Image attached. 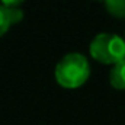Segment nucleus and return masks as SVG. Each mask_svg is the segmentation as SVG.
<instances>
[{
  "instance_id": "obj_2",
  "label": "nucleus",
  "mask_w": 125,
  "mask_h": 125,
  "mask_svg": "<svg viewBox=\"0 0 125 125\" xmlns=\"http://www.w3.org/2000/svg\"><path fill=\"white\" fill-rule=\"evenodd\" d=\"M90 55L102 64H116L125 58V39L119 35L102 32L92 39Z\"/></svg>"
},
{
  "instance_id": "obj_6",
  "label": "nucleus",
  "mask_w": 125,
  "mask_h": 125,
  "mask_svg": "<svg viewBox=\"0 0 125 125\" xmlns=\"http://www.w3.org/2000/svg\"><path fill=\"white\" fill-rule=\"evenodd\" d=\"M7 15H9L10 25H16V23L22 22V19H23V12L19 7H7Z\"/></svg>"
},
{
  "instance_id": "obj_8",
  "label": "nucleus",
  "mask_w": 125,
  "mask_h": 125,
  "mask_svg": "<svg viewBox=\"0 0 125 125\" xmlns=\"http://www.w3.org/2000/svg\"><path fill=\"white\" fill-rule=\"evenodd\" d=\"M94 1H103V0H94Z\"/></svg>"
},
{
  "instance_id": "obj_3",
  "label": "nucleus",
  "mask_w": 125,
  "mask_h": 125,
  "mask_svg": "<svg viewBox=\"0 0 125 125\" xmlns=\"http://www.w3.org/2000/svg\"><path fill=\"white\" fill-rule=\"evenodd\" d=\"M109 83L116 90H125V58L114 64L109 73Z\"/></svg>"
},
{
  "instance_id": "obj_7",
  "label": "nucleus",
  "mask_w": 125,
  "mask_h": 125,
  "mask_svg": "<svg viewBox=\"0 0 125 125\" xmlns=\"http://www.w3.org/2000/svg\"><path fill=\"white\" fill-rule=\"evenodd\" d=\"M25 0H0V3L6 7H19Z\"/></svg>"
},
{
  "instance_id": "obj_4",
  "label": "nucleus",
  "mask_w": 125,
  "mask_h": 125,
  "mask_svg": "<svg viewBox=\"0 0 125 125\" xmlns=\"http://www.w3.org/2000/svg\"><path fill=\"white\" fill-rule=\"evenodd\" d=\"M106 10L119 19H125V0H103Z\"/></svg>"
},
{
  "instance_id": "obj_5",
  "label": "nucleus",
  "mask_w": 125,
  "mask_h": 125,
  "mask_svg": "<svg viewBox=\"0 0 125 125\" xmlns=\"http://www.w3.org/2000/svg\"><path fill=\"white\" fill-rule=\"evenodd\" d=\"M10 26H12V25H10V21H9L7 7L0 3V38L7 32V29H9Z\"/></svg>"
},
{
  "instance_id": "obj_1",
  "label": "nucleus",
  "mask_w": 125,
  "mask_h": 125,
  "mask_svg": "<svg viewBox=\"0 0 125 125\" xmlns=\"http://www.w3.org/2000/svg\"><path fill=\"white\" fill-rule=\"evenodd\" d=\"M57 83L65 89H77L83 86L90 76V65L84 55L71 52L64 55L54 71Z\"/></svg>"
}]
</instances>
